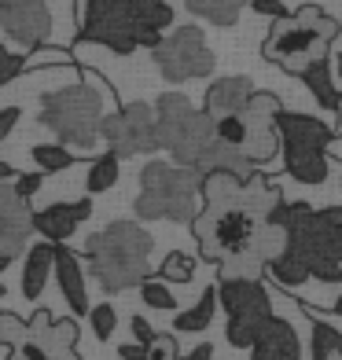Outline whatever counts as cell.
Here are the masks:
<instances>
[{
    "label": "cell",
    "mask_w": 342,
    "mask_h": 360,
    "mask_svg": "<svg viewBox=\"0 0 342 360\" xmlns=\"http://www.w3.org/2000/svg\"><path fill=\"white\" fill-rule=\"evenodd\" d=\"M203 210L191 221V236L199 254L221 265L217 280H258L287 250V232L272 221L284 206L280 184L265 176H228L210 173L203 176Z\"/></svg>",
    "instance_id": "1"
},
{
    "label": "cell",
    "mask_w": 342,
    "mask_h": 360,
    "mask_svg": "<svg viewBox=\"0 0 342 360\" xmlns=\"http://www.w3.org/2000/svg\"><path fill=\"white\" fill-rule=\"evenodd\" d=\"M170 26V0H81V37L110 48L114 56L158 48Z\"/></svg>",
    "instance_id": "2"
},
{
    "label": "cell",
    "mask_w": 342,
    "mask_h": 360,
    "mask_svg": "<svg viewBox=\"0 0 342 360\" xmlns=\"http://www.w3.org/2000/svg\"><path fill=\"white\" fill-rule=\"evenodd\" d=\"M151 250L155 239L148 228H140L137 221H110L103 232L89 236L85 261L92 280L107 294H122L151 280Z\"/></svg>",
    "instance_id": "3"
},
{
    "label": "cell",
    "mask_w": 342,
    "mask_h": 360,
    "mask_svg": "<svg viewBox=\"0 0 342 360\" xmlns=\"http://www.w3.org/2000/svg\"><path fill=\"white\" fill-rule=\"evenodd\" d=\"M338 41V19H331L324 8L305 4L287 19H276L269 26V37L262 44V56L269 63H280L287 74H305L317 63H328L331 44Z\"/></svg>",
    "instance_id": "4"
},
{
    "label": "cell",
    "mask_w": 342,
    "mask_h": 360,
    "mask_svg": "<svg viewBox=\"0 0 342 360\" xmlns=\"http://www.w3.org/2000/svg\"><path fill=\"white\" fill-rule=\"evenodd\" d=\"M199 188L203 176L173 162H148L140 169V195L133 214L140 221H177L191 224L199 217Z\"/></svg>",
    "instance_id": "5"
},
{
    "label": "cell",
    "mask_w": 342,
    "mask_h": 360,
    "mask_svg": "<svg viewBox=\"0 0 342 360\" xmlns=\"http://www.w3.org/2000/svg\"><path fill=\"white\" fill-rule=\"evenodd\" d=\"M37 118L48 133H56V143L89 151V147H96V140H100V125L107 118L103 96L92 85H67V89L44 92Z\"/></svg>",
    "instance_id": "6"
},
{
    "label": "cell",
    "mask_w": 342,
    "mask_h": 360,
    "mask_svg": "<svg viewBox=\"0 0 342 360\" xmlns=\"http://www.w3.org/2000/svg\"><path fill=\"white\" fill-rule=\"evenodd\" d=\"M155 125L162 151H170L173 166L184 169H195V162L217 140V122L206 110H195L191 100L181 92H162L155 100Z\"/></svg>",
    "instance_id": "7"
},
{
    "label": "cell",
    "mask_w": 342,
    "mask_h": 360,
    "mask_svg": "<svg viewBox=\"0 0 342 360\" xmlns=\"http://www.w3.org/2000/svg\"><path fill=\"white\" fill-rule=\"evenodd\" d=\"M276 133H280V147H284V169L298 184H324L328 180V143L335 140L328 125L309 118V114L280 110Z\"/></svg>",
    "instance_id": "8"
},
{
    "label": "cell",
    "mask_w": 342,
    "mask_h": 360,
    "mask_svg": "<svg viewBox=\"0 0 342 360\" xmlns=\"http://www.w3.org/2000/svg\"><path fill=\"white\" fill-rule=\"evenodd\" d=\"M276 118H280V100H276L272 92H254L251 103L239 114L217 122V140L236 147L251 166H258V162H269L276 151H280Z\"/></svg>",
    "instance_id": "9"
},
{
    "label": "cell",
    "mask_w": 342,
    "mask_h": 360,
    "mask_svg": "<svg viewBox=\"0 0 342 360\" xmlns=\"http://www.w3.org/2000/svg\"><path fill=\"white\" fill-rule=\"evenodd\" d=\"M217 298L228 313L224 338L236 349H254L262 327L272 320V302L262 280H217Z\"/></svg>",
    "instance_id": "10"
},
{
    "label": "cell",
    "mask_w": 342,
    "mask_h": 360,
    "mask_svg": "<svg viewBox=\"0 0 342 360\" xmlns=\"http://www.w3.org/2000/svg\"><path fill=\"white\" fill-rule=\"evenodd\" d=\"M151 59H155L158 74L166 81H173V85L214 74V52H210V44H206L199 26L170 30V34L158 41V48H151Z\"/></svg>",
    "instance_id": "11"
},
{
    "label": "cell",
    "mask_w": 342,
    "mask_h": 360,
    "mask_svg": "<svg viewBox=\"0 0 342 360\" xmlns=\"http://www.w3.org/2000/svg\"><path fill=\"white\" fill-rule=\"evenodd\" d=\"M100 140L110 147V155H118V158L162 151L158 125H155V107H148V103H125V107H118L114 114L103 118Z\"/></svg>",
    "instance_id": "12"
},
{
    "label": "cell",
    "mask_w": 342,
    "mask_h": 360,
    "mask_svg": "<svg viewBox=\"0 0 342 360\" xmlns=\"http://www.w3.org/2000/svg\"><path fill=\"white\" fill-rule=\"evenodd\" d=\"M0 30L23 48H41L52 34V15L44 0H0Z\"/></svg>",
    "instance_id": "13"
},
{
    "label": "cell",
    "mask_w": 342,
    "mask_h": 360,
    "mask_svg": "<svg viewBox=\"0 0 342 360\" xmlns=\"http://www.w3.org/2000/svg\"><path fill=\"white\" fill-rule=\"evenodd\" d=\"M30 228H34L30 202H23L11 184H0V257L15 261L23 254L30 243Z\"/></svg>",
    "instance_id": "14"
},
{
    "label": "cell",
    "mask_w": 342,
    "mask_h": 360,
    "mask_svg": "<svg viewBox=\"0 0 342 360\" xmlns=\"http://www.w3.org/2000/svg\"><path fill=\"white\" fill-rule=\"evenodd\" d=\"M92 217V199H77V202H52L34 214V232L44 236V243L52 247H63L77 228L81 221Z\"/></svg>",
    "instance_id": "15"
},
{
    "label": "cell",
    "mask_w": 342,
    "mask_h": 360,
    "mask_svg": "<svg viewBox=\"0 0 342 360\" xmlns=\"http://www.w3.org/2000/svg\"><path fill=\"white\" fill-rule=\"evenodd\" d=\"M251 96H254L251 77H243V74H232V77H217L214 85L206 89L203 110H206L214 122H221V118H232V114H239L243 107L251 103Z\"/></svg>",
    "instance_id": "16"
},
{
    "label": "cell",
    "mask_w": 342,
    "mask_h": 360,
    "mask_svg": "<svg viewBox=\"0 0 342 360\" xmlns=\"http://www.w3.org/2000/svg\"><path fill=\"white\" fill-rule=\"evenodd\" d=\"M56 283H59V294L67 298V305L74 309V316H89V283H85V269H81V261L74 250L67 247H56Z\"/></svg>",
    "instance_id": "17"
},
{
    "label": "cell",
    "mask_w": 342,
    "mask_h": 360,
    "mask_svg": "<svg viewBox=\"0 0 342 360\" xmlns=\"http://www.w3.org/2000/svg\"><path fill=\"white\" fill-rule=\"evenodd\" d=\"M56 269V247L52 243H34V247L26 250L23 257V298L26 302H37L41 298V290L48 283V276H52Z\"/></svg>",
    "instance_id": "18"
},
{
    "label": "cell",
    "mask_w": 342,
    "mask_h": 360,
    "mask_svg": "<svg viewBox=\"0 0 342 360\" xmlns=\"http://www.w3.org/2000/svg\"><path fill=\"white\" fill-rule=\"evenodd\" d=\"M254 346L276 353L280 360H298V356H302V342H298V335H295V327H291L284 316H276V313H272V320L262 327V335H258Z\"/></svg>",
    "instance_id": "19"
},
{
    "label": "cell",
    "mask_w": 342,
    "mask_h": 360,
    "mask_svg": "<svg viewBox=\"0 0 342 360\" xmlns=\"http://www.w3.org/2000/svg\"><path fill=\"white\" fill-rule=\"evenodd\" d=\"M305 309V316H313V335H309V349H313V360H342V331L331 323H324L313 309L302 305Z\"/></svg>",
    "instance_id": "20"
},
{
    "label": "cell",
    "mask_w": 342,
    "mask_h": 360,
    "mask_svg": "<svg viewBox=\"0 0 342 360\" xmlns=\"http://www.w3.org/2000/svg\"><path fill=\"white\" fill-rule=\"evenodd\" d=\"M214 313H217V287H206V290L199 294V302H195L191 309L177 313L173 327H177V331H184V335H191V331H206V327L214 323Z\"/></svg>",
    "instance_id": "21"
},
{
    "label": "cell",
    "mask_w": 342,
    "mask_h": 360,
    "mask_svg": "<svg viewBox=\"0 0 342 360\" xmlns=\"http://www.w3.org/2000/svg\"><path fill=\"white\" fill-rule=\"evenodd\" d=\"M251 0H184V8L199 19L214 22V26H236L239 11L247 8Z\"/></svg>",
    "instance_id": "22"
},
{
    "label": "cell",
    "mask_w": 342,
    "mask_h": 360,
    "mask_svg": "<svg viewBox=\"0 0 342 360\" xmlns=\"http://www.w3.org/2000/svg\"><path fill=\"white\" fill-rule=\"evenodd\" d=\"M302 85L317 96V103H320L324 110H338V107H342V96H338V89H335V74L328 70V63L309 67V70L302 74Z\"/></svg>",
    "instance_id": "23"
},
{
    "label": "cell",
    "mask_w": 342,
    "mask_h": 360,
    "mask_svg": "<svg viewBox=\"0 0 342 360\" xmlns=\"http://www.w3.org/2000/svg\"><path fill=\"white\" fill-rule=\"evenodd\" d=\"M118 173H122L118 155L103 151L100 158H92L89 176H85V191H89V195H103V191H110L114 184H118Z\"/></svg>",
    "instance_id": "24"
},
{
    "label": "cell",
    "mask_w": 342,
    "mask_h": 360,
    "mask_svg": "<svg viewBox=\"0 0 342 360\" xmlns=\"http://www.w3.org/2000/svg\"><path fill=\"white\" fill-rule=\"evenodd\" d=\"M269 276L280 287H287V290H295V287H302V283H309L313 276H309V269H305V261L298 257V254H291V250H284L280 257L269 265Z\"/></svg>",
    "instance_id": "25"
},
{
    "label": "cell",
    "mask_w": 342,
    "mask_h": 360,
    "mask_svg": "<svg viewBox=\"0 0 342 360\" xmlns=\"http://www.w3.org/2000/svg\"><path fill=\"white\" fill-rule=\"evenodd\" d=\"M195 276V257L184 254V250H170L166 257H162L158 265V280L162 283H191Z\"/></svg>",
    "instance_id": "26"
},
{
    "label": "cell",
    "mask_w": 342,
    "mask_h": 360,
    "mask_svg": "<svg viewBox=\"0 0 342 360\" xmlns=\"http://www.w3.org/2000/svg\"><path fill=\"white\" fill-rule=\"evenodd\" d=\"M30 158L41 166V173H63V169L74 166L70 147H63V143H37L34 151H30Z\"/></svg>",
    "instance_id": "27"
},
{
    "label": "cell",
    "mask_w": 342,
    "mask_h": 360,
    "mask_svg": "<svg viewBox=\"0 0 342 360\" xmlns=\"http://www.w3.org/2000/svg\"><path fill=\"white\" fill-rule=\"evenodd\" d=\"M140 302L148 305V309H158V313H173V309H177L173 290L162 283V280H144L140 283Z\"/></svg>",
    "instance_id": "28"
},
{
    "label": "cell",
    "mask_w": 342,
    "mask_h": 360,
    "mask_svg": "<svg viewBox=\"0 0 342 360\" xmlns=\"http://www.w3.org/2000/svg\"><path fill=\"white\" fill-rule=\"evenodd\" d=\"M30 338V320L15 316V313H0V346H23V342Z\"/></svg>",
    "instance_id": "29"
},
{
    "label": "cell",
    "mask_w": 342,
    "mask_h": 360,
    "mask_svg": "<svg viewBox=\"0 0 342 360\" xmlns=\"http://www.w3.org/2000/svg\"><path fill=\"white\" fill-rule=\"evenodd\" d=\"M89 327H92V335L100 342H107L114 335V327H118V313H114V305H107V302L92 305L89 309Z\"/></svg>",
    "instance_id": "30"
},
{
    "label": "cell",
    "mask_w": 342,
    "mask_h": 360,
    "mask_svg": "<svg viewBox=\"0 0 342 360\" xmlns=\"http://www.w3.org/2000/svg\"><path fill=\"white\" fill-rule=\"evenodd\" d=\"M26 63H30V56H15V52H8V48L0 44V85H11V81L23 74Z\"/></svg>",
    "instance_id": "31"
},
{
    "label": "cell",
    "mask_w": 342,
    "mask_h": 360,
    "mask_svg": "<svg viewBox=\"0 0 342 360\" xmlns=\"http://www.w3.org/2000/svg\"><path fill=\"white\" fill-rule=\"evenodd\" d=\"M181 356V349H177V338L173 335H155L151 346H148V360H177Z\"/></svg>",
    "instance_id": "32"
},
{
    "label": "cell",
    "mask_w": 342,
    "mask_h": 360,
    "mask_svg": "<svg viewBox=\"0 0 342 360\" xmlns=\"http://www.w3.org/2000/svg\"><path fill=\"white\" fill-rule=\"evenodd\" d=\"M41 184H44V173H23V176H15V195H19L23 202H30L34 195L41 191Z\"/></svg>",
    "instance_id": "33"
},
{
    "label": "cell",
    "mask_w": 342,
    "mask_h": 360,
    "mask_svg": "<svg viewBox=\"0 0 342 360\" xmlns=\"http://www.w3.org/2000/svg\"><path fill=\"white\" fill-rule=\"evenodd\" d=\"M251 11H258V15H269V19L276 22V19H287V4L284 0H251Z\"/></svg>",
    "instance_id": "34"
},
{
    "label": "cell",
    "mask_w": 342,
    "mask_h": 360,
    "mask_svg": "<svg viewBox=\"0 0 342 360\" xmlns=\"http://www.w3.org/2000/svg\"><path fill=\"white\" fill-rule=\"evenodd\" d=\"M129 331H133V338L140 342V346H151V338L158 335L155 327H151L148 320H144V316H133V320H129Z\"/></svg>",
    "instance_id": "35"
},
{
    "label": "cell",
    "mask_w": 342,
    "mask_h": 360,
    "mask_svg": "<svg viewBox=\"0 0 342 360\" xmlns=\"http://www.w3.org/2000/svg\"><path fill=\"white\" fill-rule=\"evenodd\" d=\"M19 118H23V110H19V107H4V110H0V143H4V140L15 133Z\"/></svg>",
    "instance_id": "36"
},
{
    "label": "cell",
    "mask_w": 342,
    "mask_h": 360,
    "mask_svg": "<svg viewBox=\"0 0 342 360\" xmlns=\"http://www.w3.org/2000/svg\"><path fill=\"white\" fill-rule=\"evenodd\" d=\"M118 356L122 360H148V346H140V342H125V346H118Z\"/></svg>",
    "instance_id": "37"
},
{
    "label": "cell",
    "mask_w": 342,
    "mask_h": 360,
    "mask_svg": "<svg viewBox=\"0 0 342 360\" xmlns=\"http://www.w3.org/2000/svg\"><path fill=\"white\" fill-rule=\"evenodd\" d=\"M184 360H214V346H210V342H203V346H195Z\"/></svg>",
    "instance_id": "38"
},
{
    "label": "cell",
    "mask_w": 342,
    "mask_h": 360,
    "mask_svg": "<svg viewBox=\"0 0 342 360\" xmlns=\"http://www.w3.org/2000/svg\"><path fill=\"white\" fill-rule=\"evenodd\" d=\"M251 360H280V356L269 353V349H262V346H254V349H251Z\"/></svg>",
    "instance_id": "39"
},
{
    "label": "cell",
    "mask_w": 342,
    "mask_h": 360,
    "mask_svg": "<svg viewBox=\"0 0 342 360\" xmlns=\"http://www.w3.org/2000/svg\"><path fill=\"white\" fill-rule=\"evenodd\" d=\"M335 257H338V265H342V221L335 224Z\"/></svg>",
    "instance_id": "40"
},
{
    "label": "cell",
    "mask_w": 342,
    "mask_h": 360,
    "mask_svg": "<svg viewBox=\"0 0 342 360\" xmlns=\"http://www.w3.org/2000/svg\"><path fill=\"white\" fill-rule=\"evenodd\" d=\"M8 180H15V169L8 166V162H0V184H8Z\"/></svg>",
    "instance_id": "41"
},
{
    "label": "cell",
    "mask_w": 342,
    "mask_h": 360,
    "mask_svg": "<svg viewBox=\"0 0 342 360\" xmlns=\"http://www.w3.org/2000/svg\"><path fill=\"white\" fill-rule=\"evenodd\" d=\"M331 313H335V316H342V294H338V302L331 305Z\"/></svg>",
    "instance_id": "42"
},
{
    "label": "cell",
    "mask_w": 342,
    "mask_h": 360,
    "mask_svg": "<svg viewBox=\"0 0 342 360\" xmlns=\"http://www.w3.org/2000/svg\"><path fill=\"white\" fill-rule=\"evenodd\" d=\"M335 74H338V77H342V52H338V56H335Z\"/></svg>",
    "instance_id": "43"
},
{
    "label": "cell",
    "mask_w": 342,
    "mask_h": 360,
    "mask_svg": "<svg viewBox=\"0 0 342 360\" xmlns=\"http://www.w3.org/2000/svg\"><path fill=\"white\" fill-rule=\"evenodd\" d=\"M0 298H4V283H0Z\"/></svg>",
    "instance_id": "44"
}]
</instances>
